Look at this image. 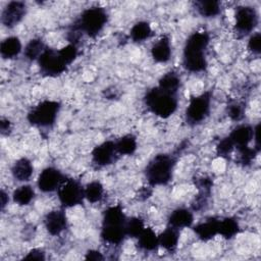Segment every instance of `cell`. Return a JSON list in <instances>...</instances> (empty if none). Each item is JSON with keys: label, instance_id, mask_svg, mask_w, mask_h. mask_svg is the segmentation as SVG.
Wrapping results in <instances>:
<instances>
[{"label": "cell", "instance_id": "6da1fadb", "mask_svg": "<svg viewBox=\"0 0 261 261\" xmlns=\"http://www.w3.org/2000/svg\"><path fill=\"white\" fill-rule=\"evenodd\" d=\"M210 37L207 32H195L187 39L184 54L182 65L191 72H201L207 67L206 50L209 45Z\"/></svg>", "mask_w": 261, "mask_h": 261}, {"label": "cell", "instance_id": "7a4b0ae2", "mask_svg": "<svg viewBox=\"0 0 261 261\" xmlns=\"http://www.w3.org/2000/svg\"><path fill=\"white\" fill-rule=\"evenodd\" d=\"M126 216L121 205L117 204L108 207L103 213L101 238L104 242L118 246L126 237L125 224Z\"/></svg>", "mask_w": 261, "mask_h": 261}, {"label": "cell", "instance_id": "3957f363", "mask_svg": "<svg viewBox=\"0 0 261 261\" xmlns=\"http://www.w3.org/2000/svg\"><path fill=\"white\" fill-rule=\"evenodd\" d=\"M144 103L149 111L156 116L168 118L177 109V94L168 92L156 86L145 94Z\"/></svg>", "mask_w": 261, "mask_h": 261}, {"label": "cell", "instance_id": "277c9868", "mask_svg": "<svg viewBox=\"0 0 261 261\" xmlns=\"http://www.w3.org/2000/svg\"><path fill=\"white\" fill-rule=\"evenodd\" d=\"M176 158L169 154L155 155L145 168V176L151 187L165 186L172 178Z\"/></svg>", "mask_w": 261, "mask_h": 261}, {"label": "cell", "instance_id": "5b68a950", "mask_svg": "<svg viewBox=\"0 0 261 261\" xmlns=\"http://www.w3.org/2000/svg\"><path fill=\"white\" fill-rule=\"evenodd\" d=\"M107 20L108 14L106 10L100 6H93L85 9L71 25L82 34L95 38L103 30Z\"/></svg>", "mask_w": 261, "mask_h": 261}, {"label": "cell", "instance_id": "8992f818", "mask_svg": "<svg viewBox=\"0 0 261 261\" xmlns=\"http://www.w3.org/2000/svg\"><path fill=\"white\" fill-rule=\"evenodd\" d=\"M60 103L52 100H44L34 106L28 113V121L37 127H51L54 125L60 110Z\"/></svg>", "mask_w": 261, "mask_h": 261}, {"label": "cell", "instance_id": "52a82bcc", "mask_svg": "<svg viewBox=\"0 0 261 261\" xmlns=\"http://www.w3.org/2000/svg\"><path fill=\"white\" fill-rule=\"evenodd\" d=\"M212 92L206 91L190 99L186 109V122L190 125H197L204 121L210 112Z\"/></svg>", "mask_w": 261, "mask_h": 261}, {"label": "cell", "instance_id": "ba28073f", "mask_svg": "<svg viewBox=\"0 0 261 261\" xmlns=\"http://www.w3.org/2000/svg\"><path fill=\"white\" fill-rule=\"evenodd\" d=\"M40 71L45 76L55 77L61 75L67 68V65L59 55L58 50L46 48L38 59Z\"/></svg>", "mask_w": 261, "mask_h": 261}, {"label": "cell", "instance_id": "9c48e42d", "mask_svg": "<svg viewBox=\"0 0 261 261\" xmlns=\"http://www.w3.org/2000/svg\"><path fill=\"white\" fill-rule=\"evenodd\" d=\"M58 199L65 208H70L83 203L85 192L83 186L73 178L64 179L57 190Z\"/></svg>", "mask_w": 261, "mask_h": 261}, {"label": "cell", "instance_id": "30bf717a", "mask_svg": "<svg viewBox=\"0 0 261 261\" xmlns=\"http://www.w3.org/2000/svg\"><path fill=\"white\" fill-rule=\"evenodd\" d=\"M234 32L239 37L249 35L258 24V13L252 6H239L234 13Z\"/></svg>", "mask_w": 261, "mask_h": 261}, {"label": "cell", "instance_id": "8fae6325", "mask_svg": "<svg viewBox=\"0 0 261 261\" xmlns=\"http://www.w3.org/2000/svg\"><path fill=\"white\" fill-rule=\"evenodd\" d=\"M65 176L63 173L55 167H46L44 168L38 177V188L44 193H51L60 187L64 181Z\"/></svg>", "mask_w": 261, "mask_h": 261}, {"label": "cell", "instance_id": "7c38bea8", "mask_svg": "<svg viewBox=\"0 0 261 261\" xmlns=\"http://www.w3.org/2000/svg\"><path fill=\"white\" fill-rule=\"evenodd\" d=\"M27 13V4L22 1H10L2 11L1 22L4 27L11 29L21 21Z\"/></svg>", "mask_w": 261, "mask_h": 261}, {"label": "cell", "instance_id": "4fadbf2b", "mask_svg": "<svg viewBox=\"0 0 261 261\" xmlns=\"http://www.w3.org/2000/svg\"><path fill=\"white\" fill-rule=\"evenodd\" d=\"M115 142L105 141L100 145L96 146L92 151V159L98 166H106L114 162L116 158Z\"/></svg>", "mask_w": 261, "mask_h": 261}, {"label": "cell", "instance_id": "5bb4252c", "mask_svg": "<svg viewBox=\"0 0 261 261\" xmlns=\"http://www.w3.org/2000/svg\"><path fill=\"white\" fill-rule=\"evenodd\" d=\"M44 224L51 236H58L67 227V218L63 210H52L45 215Z\"/></svg>", "mask_w": 261, "mask_h": 261}, {"label": "cell", "instance_id": "9a60e30c", "mask_svg": "<svg viewBox=\"0 0 261 261\" xmlns=\"http://www.w3.org/2000/svg\"><path fill=\"white\" fill-rule=\"evenodd\" d=\"M167 220L169 226H172L176 229H180L185 227H190L193 224L194 216L190 209L180 207L173 210L168 216Z\"/></svg>", "mask_w": 261, "mask_h": 261}, {"label": "cell", "instance_id": "2e32d148", "mask_svg": "<svg viewBox=\"0 0 261 261\" xmlns=\"http://www.w3.org/2000/svg\"><path fill=\"white\" fill-rule=\"evenodd\" d=\"M218 227L219 219L215 217H210L206 221L194 226V231L201 241L208 242L216 234H218Z\"/></svg>", "mask_w": 261, "mask_h": 261}, {"label": "cell", "instance_id": "e0dca14e", "mask_svg": "<svg viewBox=\"0 0 261 261\" xmlns=\"http://www.w3.org/2000/svg\"><path fill=\"white\" fill-rule=\"evenodd\" d=\"M151 55L154 61L159 63L167 62L171 57L170 40L167 36H162L151 48Z\"/></svg>", "mask_w": 261, "mask_h": 261}, {"label": "cell", "instance_id": "ac0fdd59", "mask_svg": "<svg viewBox=\"0 0 261 261\" xmlns=\"http://www.w3.org/2000/svg\"><path fill=\"white\" fill-rule=\"evenodd\" d=\"M254 128L249 124H240L236 126L231 133L229 134V138L231 139L234 148H240L244 146H248L249 143L253 140Z\"/></svg>", "mask_w": 261, "mask_h": 261}, {"label": "cell", "instance_id": "d6986e66", "mask_svg": "<svg viewBox=\"0 0 261 261\" xmlns=\"http://www.w3.org/2000/svg\"><path fill=\"white\" fill-rule=\"evenodd\" d=\"M178 240H179L178 229L169 225L158 236L159 246H161L163 249H165L169 253H173L176 250Z\"/></svg>", "mask_w": 261, "mask_h": 261}, {"label": "cell", "instance_id": "ffe728a7", "mask_svg": "<svg viewBox=\"0 0 261 261\" xmlns=\"http://www.w3.org/2000/svg\"><path fill=\"white\" fill-rule=\"evenodd\" d=\"M33 164L31 160L25 157L19 158L14 162L11 168V173L13 177L18 181H27L31 178L33 174Z\"/></svg>", "mask_w": 261, "mask_h": 261}, {"label": "cell", "instance_id": "44dd1931", "mask_svg": "<svg viewBox=\"0 0 261 261\" xmlns=\"http://www.w3.org/2000/svg\"><path fill=\"white\" fill-rule=\"evenodd\" d=\"M21 51V43L17 37H8L0 44V54L4 59L16 57Z\"/></svg>", "mask_w": 261, "mask_h": 261}, {"label": "cell", "instance_id": "7402d4cb", "mask_svg": "<svg viewBox=\"0 0 261 261\" xmlns=\"http://www.w3.org/2000/svg\"><path fill=\"white\" fill-rule=\"evenodd\" d=\"M138 246L144 251H154L159 246L158 236L151 227H145L138 237Z\"/></svg>", "mask_w": 261, "mask_h": 261}, {"label": "cell", "instance_id": "603a6c76", "mask_svg": "<svg viewBox=\"0 0 261 261\" xmlns=\"http://www.w3.org/2000/svg\"><path fill=\"white\" fill-rule=\"evenodd\" d=\"M138 147L137 138L132 135H124L123 137L119 138L115 142V148L117 151V154L120 155H133Z\"/></svg>", "mask_w": 261, "mask_h": 261}, {"label": "cell", "instance_id": "cb8c5ba5", "mask_svg": "<svg viewBox=\"0 0 261 261\" xmlns=\"http://www.w3.org/2000/svg\"><path fill=\"white\" fill-rule=\"evenodd\" d=\"M240 231V225L236 218L225 217L222 220H219L218 234L222 236L226 240L234 238Z\"/></svg>", "mask_w": 261, "mask_h": 261}, {"label": "cell", "instance_id": "d4e9b609", "mask_svg": "<svg viewBox=\"0 0 261 261\" xmlns=\"http://www.w3.org/2000/svg\"><path fill=\"white\" fill-rule=\"evenodd\" d=\"M196 9L203 17H214L220 12V3L216 0H202L195 2Z\"/></svg>", "mask_w": 261, "mask_h": 261}, {"label": "cell", "instance_id": "484cf974", "mask_svg": "<svg viewBox=\"0 0 261 261\" xmlns=\"http://www.w3.org/2000/svg\"><path fill=\"white\" fill-rule=\"evenodd\" d=\"M157 86L163 90L177 94L180 88V77L176 72L169 71L159 79Z\"/></svg>", "mask_w": 261, "mask_h": 261}, {"label": "cell", "instance_id": "4316f807", "mask_svg": "<svg viewBox=\"0 0 261 261\" xmlns=\"http://www.w3.org/2000/svg\"><path fill=\"white\" fill-rule=\"evenodd\" d=\"M46 48L47 47L45 46L42 39H40V38L32 39L24 47V51H23L24 57L32 61L38 60Z\"/></svg>", "mask_w": 261, "mask_h": 261}, {"label": "cell", "instance_id": "83f0119b", "mask_svg": "<svg viewBox=\"0 0 261 261\" xmlns=\"http://www.w3.org/2000/svg\"><path fill=\"white\" fill-rule=\"evenodd\" d=\"M151 34H152V30L149 22L139 21L135 23L134 27L130 29L129 37L134 42L139 43L147 40L151 36Z\"/></svg>", "mask_w": 261, "mask_h": 261}, {"label": "cell", "instance_id": "f1b7e54d", "mask_svg": "<svg viewBox=\"0 0 261 261\" xmlns=\"http://www.w3.org/2000/svg\"><path fill=\"white\" fill-rule=\"evenodd\" d=\"M85 198L90 203H97L100 202L104 195V187L99 180H94L89 182L85 188Z\"/></svg>", "mask_w": 261, "mask_h": 261}, {"label": "cell", "instance_id": "f546056e", "mask_svg": "<svg viewBox=\"0 0 261 261\" xmlns=\"http://www.w3.org/2000/svg\"><path fill=\"white\" fill-rule=\"evenodd\" d=\"M35 198V191L34 189L29 186V185H24V186H20L19 188H17L13 194H12V199L13 201L21 206H25L29 205L33 199Z\"/></svg>", "mask_w": 261, "mask_h": 261}, {"label": "cell", "instance_id": "4dcf8cb0", "mask_svg": "<svg viewBox=\"0 0 261 261\" xmlns=\"http://www.w3.org/2000/svg\"><path fill=\"white\" fill-rule=\"evenodd\" d=\"M144 228H145L144 220L141 217L135 216L126 220L125 232H126V236L130 238H138Z\"/></svg>", "mask_w": 261, "mask_h": 261}, {"label": "cell", "instance_id": "1f68e13d", "mask_svg": "<svg viewBox=\"0 0 261 261\" xmlns=\"http://www.w3.org/2000/svg\"><path fill=\"white\" fill-rule=\"evenodd\" d=\"M226 113L233 121H240L245 115V105L239 101L230 102L226 107Z\"/></svg>", "mask_w": 261, "mask_h": 261}, {"label": "cell", "instance_id": "d6a6232c", "mask_svg": "<svg viewBox=\"0 0 261 261\" xmlns=\"http://www.w3.org/2000/svg\"><path fill=\"white\" fill-rule=\"evenodd\" d=\"M237 149L239 151V162L245 166L250 165L255 159L256 155L259 153L255 148H250L249 146H244Z\"/></svg>", "mask_w": 261, "mask_h": 261}, {"label": "cell", "instance_id": "836d02e7", "mask_svg": "<svg viewBox=\"0 0 261 261\" xmlns=\"http://www.w3.org/2000/svg\"><path fill=\"white\" fill-rule=\"evenodd\" d=\"M58 52H59L60 57L62 58V60L65 62V64L67 66L75 60V58L77 57V53H79L76 45H73V44H68L67 46L58 50Z\"/></svg>", "mask_w": 261, "mask_h": 261}, {"label": "cell", "instance_id": "e575fe53", "mask_svg": "<svg viewBox=\"0 0 261 261\" xmlns=\"http://www.w3.org/2000/svg\"><path fill=\"white\" fill-rule=\"evenodd\" d=\"M234 145L231 141V139L227 136L219 141V143L216 146V154L220 157L226 158L230 153L233 151Z\"/></svg>", "mask_w": 261, "mask_h": 261}, {"label": "cell", "instance_id": "d590c367", "mask_svg": "<svg viewBox=\"0 0 261 261\" xmlns=\"http://www.w3.org/2000/svg\"><path fill=\"white\" fill-rule=\"evenodd\" d=\"M248 48L249 50L255 54L259 55L261 52V35L260 33H255L253 34L248 42Z\"/></svg>", "mask_w": 261, "mask_h": 261}, {"label": "cell", "instance_id": "8d00e7d4", "mask_svg": "<svg viewBox=\"0 0 261 261\" xmlns=\"http://www.w3.org/2000/svg\"><path fill=\"white\" fill-rule=\"evenodd\" d=\"M209 197H210V193L200 192V194L195 198V200L192 204V209L195 211H199V210L203 209L205 206H207Z\"/></svg>", "mask_w": 261, "mask_h": 261}, {"label": "cell", "instance_id": "74e56055", "mask_svg": "<svg viewBox=\"0 0 261 261\" xmlns=\"http://www.w3.org/2000/svg\"><path fill=\"white\" fill-rule=\"evenodd\" d=\"M196 187L200 190V192L211 193V189L213 186V180L208 176H202L195 180Z\"/></svg>", "mask_w": 261, "mask_h": 261}, {"label": "cell", "instance_id": "f35d334b", "mask_svg": "<svg viewBox=\"0 0 261 261\" xmlns=\"http://www.w3.org/2000/svg\"><path fill=\"white\" fill-rule=\"evenodd\" d=\"M25 260H45V252L41 249L35 248L31 250L24 257Z\"/></svg>", "mask_w": 261, "mask_h": 261}, {"label": "cell", "instance_id": "ab89813d", "mask_svg": "<svg viewBox=\"0 0 261 261\" xmlns=\"http://www.w3.org/2000/svg\"><path fill=\"white\" fill-rule=\"evenodd\" d=\"M0 132L3 136H8L11 132V122L6 118H1L0 120Z\"/></svg>", "mask_w": 261, "mask_h": 261}, {"label": "cell", "instance_id": "60d3db41", "mask_svg": "<svg viewBox=\"0 0 261 261\" xmlns=\"http://www.w3.org/2000/svg\"><path fill=\"white\" fill-rule=\"evenodd\" d=\"M85 259L86 260H103L104 257L103 255L97 251V250H89L87 253H86V256H85Z\"/></svg>", "mask_w": 261, "mask_h": 261}, {"label": "cell", "instance_id": "b9f144b4", "mask_svg": "<svg viewBox=\"0 0 261 261\" xmlns=\"http://www.w3.org/2000/svg\"><path fill=\"white\" fill-rule=\"evenodd\" d=\"M0 198H1V210H3L5 208V206L8 204V195L5 193L4 190L1 191V194H0Z\"/></svg>", "mask_w": 261, "mask_h": 261}, {"label": "cell", "instance_id": "7bdbcfd3", "mask_svg": "<svg viewBox=\"0 0 261 261\" xmlns=\"http://www.w3.org/2000/svg\"><path fill=\"white\" fill-rule=\"evenodd\" d=\"M151 191L148 189V188H144V189H142L141 191H140V198H142V197H144V199H147V198H149L150 197V195H151Z\"/></svg>", "mask_w": 261, "mask_h": 261}]
</instances>
